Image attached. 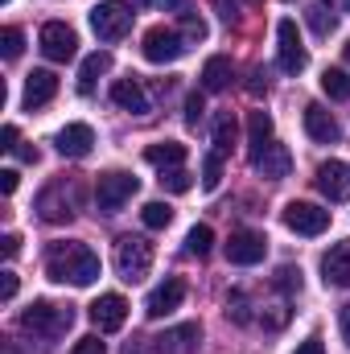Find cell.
I'll list each match as a JSON object with an SVG mask.
<instances>
[{
	"mask_svg": "<svg viewBox=\"0 0 350 354\" xmlns=\"http://www.w3.org/2000/svg\"><path fill=\"white\" fill-rule=\"evenodd\" d=\"M46 276L58 280V284H75V288H87L99 280V256L91 252L87 243H50L46 252Z\"/></svg>",
	"mask_w": 350,
	"mask_h": 354,
	"instance_id": "cell-1",
	"label": "cell"
},
{
	"mask_svg": "<svg viewBox=\"0 0 350 354\" xmlns=\"http://www.w3.org/2000/svg\"><path fill=\"white\" fill-rule=\"evenodd\" d=\"M75 326V309L71 305H54V301H33L21 313V330H29L33 338H62Z\"/></svg>",
	"mask_w": 350,
	"mask_h": 354,
	"instance_id": "cell-2",
	"label": "cell"
},
{
	"mask_svg": "<svg viewBox=\"0 0 350 354\" xmlns=\"http://www.w3.org/2000/svg\"><path fill=\"white\" fill-rule=\"evenodd\" d=\"M149 268H153V243H149V239L124 235V239L116 243V272H120V280L140 284V280L149 276Z\"/></svg>",
	"mask_w": 350,
	"mask_h": 354,
	"instance_id": "cell-3",
	"label": "cell"
},
{
	"mask_svg": "<svg viewBox=\"0 0 350 354\" xmlns=\"http://www.w3.org/2000/svg\"><path fill=\"white\" fill-rule=\"evenodd\" d=\"M136 189H140V181H136L132 174L107 169V174H99V181H95V206H99L103 214H116L124 202H132Z\"/></svg>",
	"mask_w": 350,
	"mask_h": 354,
	"instance_id": "cell-4",
	"label": "cell"
},
{
	"mask_svg": "<svg viewBox=\"0 0 350 354\" xmlns=\"http://www.w3.org/2000/svg\"><path fill=\"white\" fill-rule=\"evenodd\" d=\"M132 8L128 4H120V0H103V4H95L91 8V29H95V37L99 41H120L128 29H132Z\"/></svg>",
	"mask_w": 350,
	"mask_h": 354,
	"instance_id": "cell-5",
	"label": "cell"
},
{
	"mask_svg": "<svg viewBox=\"0 0 350 354\" xmlns=\"http://www.w3.org/2000/svg\"><path fill=\"white\" fill-rule=\"evenodd\" d=\"M280 218H284V227H288V231H297V235H305V239H313V235L330 231V210H326V206H317V202H288Z\"/></svg>",
	"mask_w": 350,
	"mask_h": 354,
	"instance_id": "cell-6",
	"label": "cell"
},
{
	"mask_svg": "<svg viewBox=\"0 0 350 354\" xmlns=\"http://www.w3.org/2000/svg\"><path fill=\"white\" fill-rule=\"evenodd\" d=\"M37 46H42V54L50 62H71L79 54V37H75V29L66 21H46L42 33H37Z\"/></svg>",
	"mask_w": 350,
	"mask_h": 354,
	"instance_id": "cell-7",
	"label": "cell"
},
{
	"mask_svg": "<svg viewBox=\"0 0 350 354\" xmlns=\"http://www.w3.org/2000/svg\"><path fill=\"white\" fill-rule=\"evenodd\" d=\"M276 41H280V50H276V62H280V71L284 75H301L305 66H309V54H305V46H301V33H297V21H280L276 25Z\"/></svg>",
	"mask_w": 350,
	"mask_h": 354,
	"instance_id": "cell-8",
	"label": "cell"
},
{
	"mask_svg": "<svg viewBox=\"0 0 350 354\" xmlns=\"http://www.w3.org/2000/svg\"><path fill=\"white\" fill-rule=\"evenodd\" d=\"M145 58L153 62V66H165V62H177L181 54H185V37L177 33V29H165V25H153L149 33H145Z\"/></svg>",
	"mask_w": 350,
	"mask_h": 354,
	"instance_id": "cell-9",
	"label": "cell"
},
{
	"mask_svg": "<svg viewBox=\"0 0 350 354\" xmlns=\"http://www.w3.org/2000/svg\"><path fill=\"white\" fill-rule=\"evenodd\" d=\"M91 322H95L99 334H116V330H124V322H128V301H124L120 292H103V297L91 305Z\"/></svg>",
	"mask_w": 350,
	"mask_h": 354,
	"instance_id": "cell-10",
	"label": "cell"
},
{
	"mask_svg": "<svg viewBox=\"0 0 350 354\" xmlns=\"http://www.w3.org/2000/svg\"><path fill=\"white\" fill-rule=\"evenodd\" d=\"M264 252H268V239H264L260 231H235V235L227 239V260L239 264V268L260 264Z\"/></svg>",
	"mask_w": 350,
	"mask_h": 354,
	"instance_id": "cell-11",
	"label": "cell"
},
{
	"mask_svg": "<svg viewBox=\"0 0 350 354\" xmlns=\"http://www.w3.org/2000/svg\"><path fill=\"white\" fill-rule=\"evenodd\" d=\"M317 189L330 202H347L350 198V165H342V161H322L317 165Z\"/></svg>",
	"mask_w": 350,
	"mask_h": 354,
	"instance_id": "cell-12",
	"label": "cell"
},
{
	"mask_svg": "<svg viewBox=\"0 0 350 354\" xmlns=\"http://www.w3.org/2000/svg\"><path fill=\"white\" fill-rule=\"evenodd\" d=\"M198 338H202L198 322H185V326H174V330H165L161 338H149V342H153V351H149V354H190Z\"/></svg>",
	"mask_w": 350,
	"mask_h": 354,
	"instance_id": "cell-13",
	"label": "cell"
},
{
	"mask_svg": "<svg viewBox=\"0 0 350 354\" xmlns=\"http://www.w3.org/2000/svg\"><path fill=\"white\" fill-rule=\"evenodd\" d=\"M37 214H42L46 223H71V218H75V202L66 198V185H62V181L50 185V189H42V198H37Z\"/></svg>",
	"mask_w": 350,
	"mask_h": 354,
	"instance_id": "cell-14",
	"label": "cell"
},
{
	"mask_svg": "<svg viewBox=\"0 0 350 354\" xmlns=\"http://www.w3.org/2000/svg\"><path fill=\"white\" fill-rule=\"evenodd\" d=\"M322 280L334 284V288H350V239L334 243V248L322 256Z\"/></svg>",
	"mask_w": 350,
	"mask_h": 354,
	"instance_id": "cell-15",
	"label": "cell"
},
{
	"mask_svg": "<svg viewBox=\"0 0 350 354\" xmlns=\"http://www.w3.org/2000/svg\"><path fill=\"white\" fill-rule=\"evenodd\" d=\"M181 301H185V284H181L177 276H169L165 284H157V288L149 292V301H145V313H149V317H165V313H174Z\"/></svg>",
	"mask_w": 350,
	"mask_h": 354,
	"instance_id": "cell-16",
	"label": "cell"
},
{
	"mask_svg": "<svg viewBox=\"0 0 350 354\" xmlns=\"http://www.w3.org/2000/svg\"><path fill=\"white\" fill-rule=\"evenodd\" d=\"M252 165H256V174L268 177V181H284V177L293 174V153H288L284 145H276V140H272V145L264 149Z\"/></svg>",
	"mask_w": 350,
	"mask_h": 354,
	"instance_id": "cell-17",
	"label": "cell"
},
{
	"mask_svg": "<svg viewBox=\"0 0 350 354\" xmlns=\"http://www.w3.org/2000/svg\"><path fill=\"white\" fill-rule=\"evenodd\" d=\"M305 132H309V140H317V145H334V140H338V120H334L322 103H309V107H305Z\"/></svg>",
	"mask_w": 350,
	"mask_h": 354,
	"instance_id": "cell-18",
	"label": "cell"
},
{
	"mask_svg": "<svg viewBox=\"0 0 350 354\" xmlns=\"http://www.w3.org/2000/svg\"><path fill=\"white\" fill-rule=\"evenodd\" d=\"M54 145H58V153H62V157H75V161H79V157H87V153H91L95 132H91V124H66V128L58 132V140H54Z\"/></svg>",
	"mask_w": 350,
	"mask_h": 354,
	"instance_id": "cell-19",
	"label": "cell"
},
{
	"mask_svg": "<svg viewBox=\"0 0 350 354\" xmlns=\"http://www.w3.org/2000/svg\"><path fill=\"white\" fill-rule=\"evenodd\" d=\"M54 95H58V75H54V71H33V75L25 79V95H21V103L33 111V107L50 103Z\"/></svg>",
	"mask_w": 350,
	"mask_h": 354,
	"instance_id": "cell-20",
	"label": "cell"
},
{
	"mask_svg": "<svg viewBox=\"0 0 350 354\" xmlns=\"http://www.w3.org/2000/svg\"><path fill=\"white\" fill-rule=\"evenodd\" d=\"M111 103L132 111V115H149V95H145V87L136 79H116L111 83Z\"/></svg>",
	"mask_w": 350,
	"mask_h": 354,
	"instance_id": "cell-21",
	"label": "cell"
},
{
	"mask_svg": "<svg viewBox=\"0 0 350 354\" xmlns=\"http://www.w3.org/2000/svg\"><path fill=\"white\" fill-rule=\"evenodd\" d=\"M268 145H272V115L268 111H252L248 115V153H252V161L260 157Z\"/></svg>",
	"mask_w": 350,
	"mask_h": 354,
	"instance_id": "cell-22",
	"label": "cell"
},
{
	"mask_svg": "<svg viewBox=\"0 0 350 354\" xmlns=\"http://www.w3.org/2000/svg\"><path fill=\"white\" fill-rule=\"evenodd\" d=\"M145 161H149V165H157V169H177V165L185 161V145H177V140L149 145V149H145Z\"/></svg>",
	"mask_w": 350,
	"mask_h": 354,
	"instance_id": "cell-23",
	"label": "cell"
},
{
	"mask_svg": "<svg viewBox=\"0 0 350 354\" xmlns=\"http://www.w3.org/2000/svg\"><path fill=\"white\" fill-rule=\"evenodd\" d=\"M227 83H231V58H227V54H214V58L202 66V91L214 95V91H223Z\"/></svg>",
	"mask_w": 350,
	"mask_h": 354,
	"instance_id": "cell-24",
	"label": "cell"
},
{
	"mask_svg": "<svg viewBox=\"0 0 350 354\" xmlns=\"http://www.w3.org/2000/svg\"><path fill=\"white\" fill-rule=\"evenodd\" d=\"M107 71H111V54L107 50H95L87 62H83V71H79V95H91L95 91V79L107 75Z\"/></svg>",
	"mask_w": 350,
	"mask_h": 354,
	"instance_id": "cell-25",
	"label": "cell"
},
{
	"mask_svg": "<svg viewBox=\"0 0 350 354\" xmlns=\"http://www.w3.org/2000/svg\"><path fill=\"white\" fill-rule=\"evenodd\" d=\"M210 136H214V153H223V157H227V153H231V145L239 140V124H235V115H231V111H219V120H214V132H210Z\"/></svg>",
	"mask_w": 350,
	"mask_h": 354,
	"instance_id": "cell-26",
	"label": "cell"
},
{
	"mask_svg": "<svg viewBox=\"0 0 350 354\" xmlns=\"http://www.w3.org/2000/svg\"><path fill=\"white\" fill-rule=\"evenodd\" d=\"M305 21H309V29H313L317 37H330L334 25H338V17L330 12V4H309V8H305Z\"/></svg>",
	"mask_w": 350,
	"mask_h": 354,
	"instance_id": "cell-27",
	"label": "cell"
},
{
	"mask_svg": "<svg viewBox=\"0 0 350 354\" xmlns=\"http://www.w3.org/2000/svg\"><path fill=\"white\" fill-rule=\"evenodd\" d=\"M210 248H214V231L206 227V223H198V227H190V235H185V252L190 256H210Z\"/></svg>",
	"mask_w": 350,
	"mask_h": 354,
	"instance_id": "cell-28",
	"label": "cell"
},
{
	"mask_svg": "<svg viewBox=\"0 0 350 354\" xmlns=\"http://www.w3.org/2000/svg\"><path fill=\"white\" fill-rule=\"evenodd\" d=\"M140 223H145L149 231H165V227L174 223V210H169L165 202H145V210H140Z\"/></svg>",
	"mask_w": 350,
	"mask_h": 354,
	"instance_id": "cell-29",
	"label": "cell"
},
{
	"mask_svg": "<svg viewBox=\"0 0 350 354\" xmlns=\"http://www.w3.org/2000/svg\"><path fill=\"white\" fill-rule=\"evenodd\" d=\"M322 91L330 99H350V75L347 71H326L322 75Z\"/></svg>",
	"mask_w": 350,
	"mask_h": 354,
	"instance_id": "cell-30",
	"label": "cell"
},
{
	"mask_svg": "<svg viewBox=\"0 0 350 354\" xmlns=\"http://www.w3.org/2000/svg\"><path fill=\"white\" fill-rule=\"evenodd\" d=\"M219 181H223V153H210L202 161V189H219Z\"/></svg>",
	"mask_w": 350,
	"mask_h": 354,
	"instance_id": "cell-31",
	"label": "cell"
},
{
	"mask_svg": "<svg viewBox=\"0 0 350 354\" xmlns=\"http://www.w3.org/2000/svg\"><path fill=\"white\" fill-rule=\"evenodd\" d=\"M21 50H25V33H21L17 25H8V29L0 33V54H4L8 62H12V58H17Z\"/></svg>",
	"mask_w": 350,
	"mask_h": 354,
	"instance_id": "cell-32",
	"label": "cell"
},
{
	"mask_svg": "<svg viewBox=\"0 0 350 354\" xmlns=\"http://www.w3.org/2000/svg\"><path fill=\"white\" fill-rule=\"evenodd\" d=\"M190 185H194V177L185 174L181 165H177V169H161V189H169V194H185Z\"/></svg>",
	"mask_w": 350,
	"mask_h": 354,
	"instance_id": "cell-33",
	"label": "cell"
},
{
	"mask_svg": "<svg viewBox=\"0 0 350 354\" xmlns=\"http://www.w3.org/2000/svg\"><path fill=\"white\" fill-rule=\"evenodd\" d=\"M185 41H202L206 37V21L198 17V12H181V29H177Z\"/></svg>",
	"mask_w": 350,
	"mask_h": 354,
	"instance_id": "cell-34",
	"label": "cell"
},
{
	"mask_svg": "<svg viewBox=\"0 0 350 354\" xmlns=\"http://www.w3.org/2000/svg\"><path fill=\"white\" fill-rule=\"evenodd\" d=\"M288 322V301H272V305H264V326L268 330H280Z\"/></svg>",
	"mask_w": 350,
	"mask_h": 354,
	"instance_id": "cell-35",
	"label": "cell"
},
{
	"mask_svg": "<svg viewBox=\"0 0 350 354\" xmlns=\"http://www.w3.org/2000/svg\"><path fill=\"white\" fill-rule=\"evenodd\" d=\"M276 288H280V292H301V268L284 264L276 272Z\"/></svg>",
	"mask_w": 350,
	"mask_h": 354,
	"instance_id": "cell-36",
	"label": "cell"
},
{
	"mask_svg": "<svg viewBox=\"0 0 350 354\" xmlns=\"http://www.w3.org/2000/svg\"><path fill=\"white\" fill-rule=\"evenodd\" d=\"M202 111H206V99H202V91H190V95H185V124H190V128H198Z\"/></svg>",
	"mask_w": 350,
	"mask_h": 354,
	"instance_id": "cell-37",
	"label": "cell"
},
{
	"mask_svg": "<svg viewBox=\"0 0 350 354\" xmlns=\"http://www.w3.org/2000/svg\"><path fill=\"white\" fill-rule=\"evenodd\" d=\"M227 317H231L235 326H248V322H252V313H248V297H243V292H235V297L227 301Z\"/></svg>",
	"mask_w": 350,
	"mask_h": 354,
	"instance_id": "cell-38",
	"label": "cell"
},
{
	"mask_svg": "<svg viewBox=\"0 0 350 354\" xmlns=\"http://www.w3.org/2000/svg\"><path fill=\"white\" fill-rule=\"evenodd\" d=\"M71 354H107V346L99 342V334H87V338H79V342L71 346Z\"/></svg>",
	"mask_w": 350,
	"mask_h": 354,
	"instance_id": "cell-39",
	"label": "cell"
},
{
	"mask_svg": "<svg viewBox=\"0 0 350 354\" xmlns=\"http://www.w3.org/2000/svg\"><path fill=\"white\" fill-rule=\"evenodd\" d=\"M17 136H21L17 124H4V132H0V149H4V153H17Z\"/></svg>",
	"mask_w": 350,
	"mask_h": 354,
	"instance_id": "cell-40",
	"label": "cell"
},
{
	"mask_svg": "<svg viewBox=\"0 0 350 354\" xmlns=\"http://www.w3.org/2000/svg\"><path fill=\"white\" fill-rule=\"evenodd\" d=\"M12 297H17V276L0 272V301H12Z\"/></svg>",
	"mask_w": 350,
	"mask_h": 354,
	"instance_id": "cell-41",
	"label": "cell"
},
{
	"mask_svg": "<svg viewBox=\"0 0 350 354\" xmlns=\"http://www.w3.org/2000/svg\"><path fill=\"white\" fill-rule=\"evenodd\" d=\"M145 8H174V12H185V0H136Z\"/></svg>",
	"mask_w": 350,
	"mask_h": 354,
	"instance_id": "cell-42",
	"label": "cell"
},
{
	"mask_svg": "<svg viewBox=\"0 0 350 354\" xmlns=\"http://www.w3.org/2000/svg\"><path fill=\"white\" fill-rule=\"evenodd\" d=\"M297 354H326V346H322V338H317V334H309V338L297 346Z\"/></svg>",
	"mask_w": 350,
	"mask_h": 354,
	"instance_id": "cell-43",
	"label": "cell"
},
{
	"mask_svg": "<svg viewBox=\"0 0 350 354\" xmlns=\"http://www.w3.org/2000/svg\"><path fill=\"white\" fill-rule=\"evenodd\" d=\"M338 330H342V342L350 346V301L338 309Z\"/></svg>",
	"mask_w": 350,
	"mask_h": 354,
	"instance_id": "cell-44",
	"label": "cell"
},
{
	"mask_svg": "<svg viewBox=\"0 0 350 354\" xmlns=\"http://www.w3.org/2000/svg\"><path fill=\"white\" fill-rule=\"evenodd\" d=\"M0 252H4V260H12V256L21 252V239H17V235H4V239H0Z\"/></svg>",
	"mask_w": 350,
	"mask_h": 354,
	"instance_id": "cell-45",
	"label": "cell"
},
{
	"mask_svg": "<svg viewBox=\"0 0 350 354\" xmlns=\"http://www.w3.org/2000/svg\"><path fill=\"white\" fill-rule=\"evenodd\" d=\"M12 189H17V169H4V174H0V194L8 198Z\"/></svg>",
	"mask_w": 350,
	"mask_h": 354,
	"instance_id": "cell-46",
	"label": "cell"
},
{
	"mask_svg": "<svg viewBox=\"0 0 350 354\" xmlns=\"http://www.w3.org/2000/svg\"><path fill=\"white\" fill-rule=\"evenodd\" d=\"M248 91H252V95H264V91H268V75H264V71H252V83H248Z\"/></svg>",
	"mask_w": 350,
	"mask_h": 354,
	"instance_id": "cell-47",
	"label": "cell"
},
{
	"mask_svg": "<svg viewBox=\"0 0 350 354\" xmlns=\"http://www.w3.org/2000/svg\"><path fill=\"white\" fill-rule=\"evenodd\" d=\"M326 4H334L338 12H350V0H326Z\"/></svg>",
	"mask_w": 350,
	"mask_h": 354,
	"instance_id": "cell-48",
	"label": "cell"
},
{
	"mask_svg": "<svg viewBox=\"0 0 350 354\" xmlns=\"http://www.w3.org/2000/svg\"><path fill=\"white\" fill-rule=\"evenodd\" d=\"M342 54H347V62H350V41H347V50H342Z\"/></svg>",
	"mask_w": 350,
	"mask_h": 354,
	"instance_id": "cell-49",
	"label": "cell"
}]
</instances>
